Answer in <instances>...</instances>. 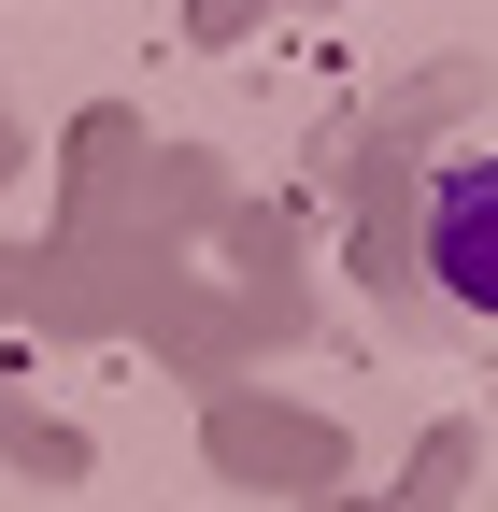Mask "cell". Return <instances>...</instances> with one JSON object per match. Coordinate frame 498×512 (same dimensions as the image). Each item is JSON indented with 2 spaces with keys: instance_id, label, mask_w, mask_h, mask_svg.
Wrapping results in <instances>:
<instances>
[{
  "instance_id": "1",
  "label": "cell",
  "mask_w": 498,
  "mask_h": 512,
  "mask_svg": "<svg viewBox=\"0 0 498 512\" xmlns=\"http://www.w3.org/2000/svg\"><path fill=\"white\" fill-rule=\"evenodd\" d=\"M413 256H427V285H442V313L498 328V143H456L442 171H427V200H413Z\"/></svg>"
}]
</instances>
